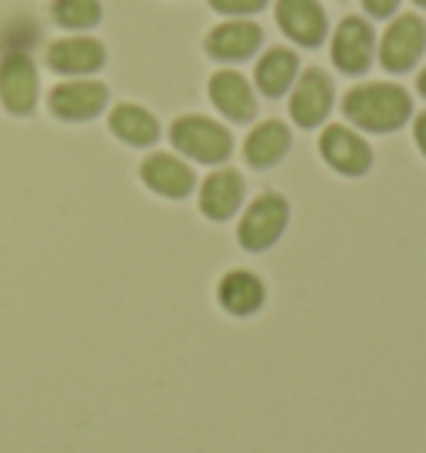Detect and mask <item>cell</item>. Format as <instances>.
Here are the masks:
<instances>
[{
    "instance_id": "obj_17",
    "label": "cell",
    "mask_w": 426,
    "mask_h": 453,
    "mask_svg": "<svg viewBox=\"0 0 426 453\" xmlns=\"http://www.w3.org/2000/svg\"><path fill=\"white\" fill-rule=\"evenodd\" d=\"M290 150V130L280 120H263L250 130V137L243 143V157L250 167H273L280 164Z\"/></svg>"
},
{
    "instance_id": "obj_24",
    "label": "cell",
    "mask_w": 426,
    "mask_h": 453,
    "mask_svg": "<svg viewBox=\"0 0 426 453\" xmlns=\"http://www.w3.org/2000/svg\"><path fill=\"white\" fill-rule=\"evenodd\" d=\"M416 87H420V94H423V97H426V71L420 73V81H416Z\"/></svg>"
},
{
    "instance_id": "obj_16",
    "label": "cell",
    "mask_w": 426,
    "mask_h": 453,
    "mask_svg": "<svg viewBox=\"0 0 426 453\" xmlns=\"http://www.w3.org/2000/svg\"><path fill=\"white\" fill-rule=\"evenodd\" d=\"M217 297L224 303V311H230L233 317H250V313L263 307L267 290H263V280L250 270H230L227 277L220 280Z\"/></svg>"
},
{
    "instance_id": "obj_19",
    "label": "cell",
    "mask_w": 426,
    "mask_h": 453,
    "mask_svg": "<svg viewBox=\"0 0 426 453\" xmlns=\"http://www.w3.org/2000/svg\"><path fill=\"white\" fill-rule=\"evenodd\" d=\"M110 130L120 141L133 143V147H150L160 137V124L150 111H143L137 104H120L110 113Z\"/></svg>"
},
{
    "instance_id": "obj_10",
    "label": "cell",
    "mask_w": 426,
    "mask_h": 453,
    "mask_svg": "<svg viewBox=\"0 0 426 453\" xmlns=\"http://www.w3.org/2000/svg\"><path fill=\"white\" fill-rule=\"evenodd\" d=\"M107 64V47L97 37H60L47 47V67L57 73H94Z\"/></svg>"
},
{
    "instance_id": "obj_4",
    "label": "cell",
    "mask_w": 426,
    "mask_h": 453,
    "mask_svg": "<svg viewBox=\"0 0 426 453\" xmlns=\"http://www.w3.org/2000/svg\"><path fill=\"white\" fill-rule=\"evenodd\" d=\"M426 50V24L416 14H399L380 41V64L390 73H407Z\"/></svg>"
},
{
    "instance_id": "obj_23",
    "label": "cell",
    "mask_w": 426,
    "mask_h": 453,
    "mask_svg": "<svg viewBox=\"0 0 426 453\" xmlns=\"http://www.w3.org/2000/svg\"><path fill=\"white\" fill-rule=\"evenodd\" d=\"M413 137H416V147H420V154L426 157V113L416 117V127H413Z\"/></svg>"
},
{
    "instance_id": "obj_1",
    "label": "cell",
    "mask_w": 426,
    "mask_h": 453,
    "mask_svg": "<svg viewBox=\"0 0 426 453\" xmlns=\"http://www.w3.org/2000/svg\"><path fill=\"white\" fill-rule=\"evenodd\" d=\"M346 120L369 134H393L413 113L410 94L399 84H363L343 97Z\"/></svg>"
},
{
    "instance_id": "obj_21",
    "label": "cell",
    "mask_w": 426,
    "mask_h": 453,
    "mask_svg": "<svg viewBox=\"0 0 426 453\" xmlns=\"http://www.w3.org/2000/svg\"><path fill=\"white\" fill-rule=\"evenodd\" d=\"M217 14L227 17H243V14H256L267 7V0H207Z\"/></svg>"
},
{
    "instance_id": "obj_3",
    "label": "cell",
    "mask_w": 426,
    "mask_h": 453,
    "mask_svg": "<svg viewBox=\"0 0 426 453\" xmlns=\"http://www.w3.org/2000/svg\"><path fill=\"white\" fill-rule=\"evenodd\" d=\"M286 220H290V203L280 194H263V197H256L247 207L237 237H240L247 250H267V247L280 241V234L286 230Z\"/></svg>"
},
{
    "instance_id": "obj_20",
    "label": "cell",
    "mask_w": 426,
    "mask_h": 453,
    "mask_svg": "<svg viewBox=\"0 0 426 453\" xmlns=\"http://www.w3.org/2000/svg\"><path fill=\"white\" fill-rule=\"evenodd\" d=\"M50 17L67 30H87L100 24L103 7H100V0H54Z\"/></svg>"
},
{
    "instance_id": "obj_5",
    "label": "cell",
    "mask_w": 426,
    "mask_h": 453,
    "mask_svg": "<svg viewBox=\"0 0 426 453\" xmlns=\"http://www.w3.org/2000/svg\"><path fill=\"white\" fill-rule=\"evenodd\" d=\"M320 154L343 177H363L369 164H373L369 143L350 127H343V124H333V127L320 134Z\"/></svg>"
},
{
    "instance_id": "obj_15",
    "label": "cell",
    "mask_w": 426,
    "mask_h": 453,
    "mask_svg": "<svg viewBox=\"0 0 426 453\" xmlns=\"http://www.w3.org/2000/svg\"><path fill=\"white\" fill-rule=\"evenodd\" d=\"M243 200V180L237 170H213L200 187V211L213 220H227Z\"/></svg>"
},
{
    "instance_id": "obj_13",
    "label": "cell",
    "mask_w": 426,
    "mask_h": 453,
    "mask_svg": "<svg viewBox=\"0 0 426 453\" xmlns=\"http://www.w3.org/2000/svg\"><path fill=\"white\" fill-rule=\"evenodd\" d=\"M210 100L217 104V111L237 120V124H247L254 120L256 113V97L250 84L243 81V73L237 71H220L210 77Z\"/></svg>"
},
{
    "instance_id": "obj_18",
    "label": "cell",
    "mask_w": 426,
    "mask_h": 453,
    "mask_svg": "<svg viewBox=\"0 0 426 453\" xmlns=\"http://www.w3.org/2000/svg\"><path fill=\"white\" fill-rule=\"evenodd\" d=\"M297 54L293 50H286V47H270L267 54L256 60V87H260V94H267V97H280L290 90L293 84V77H297Z\"/></svg>"
},
{
    "instance_id": "obj_25",
    "label": "cell",
    "mask_w": 426,
    "mask_h": 453,
    "mask_svg": "<svg viewBox=\"0 0 426 453\" xmlns=\"http://www.w3.org/2000/svg\"><path fill=\"white\" fill-rule=\"evenodd\" d=\"M413 4H420V7H426V0H413Z\"/></svg>"
},
{
    "instance_id": "obj_11",
    "label": "cell",
    "mask_w": 426,
    "mask_h": 453,
    "mask_svg": "<svg viewBox=\"0 0 426 453\" xmlns=\"http://www.w3.org/2000/svg\"><path fill=\"white\" fill-rule=\"evenodd\" d=\"M373 27L360 17H346L333 34V64L343 73H363L373 60Z\"/></svg>"
},
{
    "instance_id": "obj_7",
    "label": "cell",
    "mask_w": 426,
    "mask_h": 453,
    "mask_svg": "<svg viewBox=\"0 0 426 453\" xmlns=\"http://www.w3.org/2000/svg\"><path fill=\"white\" fill-rule=\"evenodd\" d=\"M0 100L11 113H30L37 104V67L27 54H7L0 60Z\"/></svg>"
},
{
    "instance_id": "obj_8",
    "label": "cell",
    "mask_w": 426,
    "mask_h": 453,
    "mask_svg": "<svg viewBox=\"0 0 426 453\" xmlns=\"http://www.w3.org/2000/svg\"><path fill=\"white\" fill-rule=\"evenodd\" d=\"M330 107H333V84L323 71H307L300 77V84L293 87V97H290V117L297 120L303 130L320 127L327 120Z\"/></svg>"
},
{
    "instance_id": "obj_12",
    "label": "cell",
    "mask_w": 426,
    "mask_h": 453,
    "mask_svg": "<svg viewBox=\"0 0 426 453\" xmlns=\"http://www.w3.org/2000/svg\"><path fill=\"white\" fill-rule=\"evenodd\" d=\"M260 43H263V30L250 24V20H243V17H233V20L220 24V27H213L207 34V54L213 60L233 64V60L254 57L260 50Z\"/></svg>"
},
{
    "instance_id": "obj_2",
    "label": "cell",
    "mask_w": 426,
    "mask_h": 453,
    "mask_svg": "<svg viewBox=\"0 0 426 453\" xmlns=\"http://www.w3.org/2000/svg\"><path fill=\"white\" fill-rule=\"evenodd\" d=\"M171 143L186 154L190 160H200V164H224L233 150V137L220 124H213L207 117H177L171 127Z\"/></svg>"
},
{
    "instance_id": "obj_6",
    "label": "cell",
    "mask_w": 426,
    "mask_h": 453,
    "mask_svg": "<svg viewBox=\"0 0 426 453\" xmlns=\"http://www.w3.org/2000/svg\"><path fill=\"white\" fill-rule=\"evenodd\" d=\"M277 24L300 47H320L327 41V14L316 0H277Z\"/></svg>"
},
{
    "instance_id": "obj_22",
    "label": "cell",
    "mask_w": 426,
    "mask_h": 453,
    "mask_svg": "<svg viewBox=\"0 0 426 453\" xmlns=\"http://www.w3.org/2000/svg\"><path fill=\"white\" fill-rule=\"evenodd\" d=\"M369 17H390L399 7V0H363Z\"/></svg>"
},
{
    "instance_id": "obj_9",
    "label": "cell",
    "mask_w": 426,
    "mask_h": 453,
    "mask_svg": "<svg viewBox=\"0 0 426 453\" xmlns=\"http://www.w3.org/2000/svg\"><path fill=\"white\" fill-rule=\"evenodd\" d=\"M107 84L100 81H67L50 90V111L60 120H90L107 107Z\"/></svg>"
},
{
    "instance_id": "obj_14",
    "label": "cell",
    "mask_w": 426,
    "mask_h": 453,
    "mask_svg": "<svg viewBox=\"0 0 426 453\" xmlns=\"http://www.w3.org/2000/svg\"><path fill=\"white\" fill-rule=\"evenodd\" d=\"M141 177L150 190L173 200L186 197L194 190V170L186 167L184 160H177L173 154H150L143 160Z\"/></svg>"
}]
</instances>
